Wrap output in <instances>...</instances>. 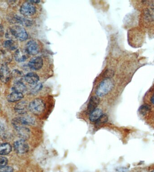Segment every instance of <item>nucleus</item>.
I'll return each instance as SVG.
<instances>
[{"mask_svg":"<svg viewBox=\"0 0 154 172\" xmlns=\"http://www.w3.org/2000/svg\"><path fill=\"white\" fill-rule=\"evenodd\" d=\"M42 88V84H40V83L36 84L35 85V87L32 89V94L36 93H38V92H39L41 89Z\"/></svg>","mask_w":154,"mask_h":172,"instance_id":"24","label":"nucleus"},{"mask_svg":"<svg viewBox=\"0 0 154 172\" xmlns=\"http://www.w3.org/2000/svg\"><path fill=\"white\" fill-rule=\"evenodd\" d=\"M35 122V120L33 117L30 116H25L15 118L12 123L14 127H16L20 125H33Z\"/></svg>","mask_w":154,"mask_h":172,"instance_id":"5","label":"nucleus"},{"mask_svg":"<svg viewBox=\"0 0 154 172\" xmlns=\"http://www.w3.org/2000/svg\"><path fill=\"white\" fill-rule=\"evenodd\" d=\"M15 110L18 114H26L29 110V105L26 102H20L17 104L15 107Z\"/></svg>","mask_w":154,"mask_h":172,"instance_id":"15","label":"nucleus"},{"mask_svg":"<svg viewBox=\"0 0 154 172\" xmlns=\"http://www.w3.org/2000/svg\"><path fill=\"white\" fill-rule=\"evenodd\" d=\"M108 117L106 114H102L101 117L96 121V124L97 125H100L106 123L108 121Z\"/></svg>","mask_w":154,"mask_h":172,"instance_id":"22","label":"nucleus"},{"mask_svg":"<svg viewBox=\"0 0 154 172\" xmlns=\"http://www.w3.org/2000/svg\"><path fill=\"white\" fill-rule=\"evenodd\" d=\"M14 148L16 152L19 154L26 153L29 150V146L25 140H17L14 143Z\"/></svg>","mask_w":154,"mask_h":172,"instance_id":"6","label":"nucleus"},{"mask_svg":"<svg viewBox=\"0 0 154 172\" xmlns=\"http://www.w3.org/2000/svg\"><path fill=\"white\" fill-rule=\"evenodd\" d=\"M114 84L110 79L103 80L97 88L96 94L98 97H102L108 94L113 89Z\"/></svg>","mask_w":154,"mask_h":172,"instance_id":"2","label":"nucleus"},{"mask_svg":"<svg viewBox=\"0 0 154 172\" xmlns=\"http://www.w3.org/2000/svg\"><path fill=\"white\" fill-rule=\"evenodd\" d=\"M12 73L7 65L2 66L0 69V79L2 82L7 83L12 78Z\"/></svg>","mask_w":154,"mask_h":172,"instance_id":"8","label":"nucleus"},{"mask_svg":"<svg viewBox=\"0 0 154 172\" xmlns=\"http://www.w3.org/2000/svg\"><path fill=\"white\" fill-rule=\"evenodd\" d=\"M24 97V95L21 93L13 92L8 96V101L9 102H15L20 101Z\"/></svg>","mask_w":154,"mask_h":172,"instance_id":"19","label":"nucleus"},{"mask_svg":"<svg viewBox=\"0 0 154 172\" xmlns=\"http://www.w3.org/2000/svg\"><path fill=\"white\" fill-rule=\"evenodd\" d=\"M100 98L98 96H93L90 98L88 106V112L90 114L93 110L97 109L100 103Z\"/></svg>","mask_w":154,"mask_h":172,"instance_id":"13","label":"nucleus"},{"mask_svg":"<svg viewBox=\"0 0 154 172\" xmlns=\"http://www.w3.org/2000/svg\"><path fill=\"white\" fill-rule=\"evenodd\" d=\"M43 65V59L40 57H36L29 61L28 66L31 69L38 70L42 68Z\"/></svg>","mask_w":154,"mask_h":172,"instance_id":"7","label":"nucleus"},{"mask_svg":"<svg viewBox=\"0 0 154 172\" xmlns=\"http://www.w3.org/2000/svg\"><path fill=\"white\" fill-rule=\"evenodd\" d=\"M103 114L102 110L100 109H96L91 112L89 116V119L92 122H96Z\"/></svg>","mask_w":154,"mask_h":172,"instance_id":"17","label":"nucleus"},{"mask_svg":"<svg viewBox=\"0 0 154 172\" xmlns=\"http://www.w3.org/2000/svg\"><path fill=\"white\" fill-rule=\"evenodd\" d=\"M4 46L8 51H12L17 49L18 47V43L16 40L10 39L4 42Z\"/></svg>","mask_w":154,"mask_h":172,"instance_id":"16","label":"nucleus"},{"mask_svg":"<svg viewBox=\"0 0 154 172\" xmlns=\"http://www.w3.org/2000/svg\"><path fill=\"white\" fill-rule=\"evenodd\" d=\"M12 91L13 92H17V93H21L26 92L27 91V88L24 83L22 82L15 83L13 88H12Z\"/></svg>","mask_w":154,"mask_h":172,"instance_id":"20","label":"nucleus"},{"mask_svg":"<svg viewBox=\"0 0 154 172\" xmlns=\"http://www.w3.org/2000/svg\"><path fill=\"white\" fill-rule=\"evenodd\" d=\"M12 77L15 83L22 82L23 79H24V75L23 73L17 70H15L12 71Z\"/></svg>","mask_w":154,"mask_h":172,"instance_id":"18","label":"nucleus"},{"mask_svg":"<svg viewBox=\"0 0 154 172\" xmlns=\"http://www.w3.org/2000/svg\"><path fill=\"white\" fill-rule=\"evenodd\" d=\"M151 101L152 103L154 104V94L152 96V98L151 99Z\"/></svg>","mask_w":154,"mask_h":172,"instance_id":"28","label":"nucleus"},{"mask_svg":"<svg viewBox=\"0 0 154 172\" xmlns=\"http://www.w3.org/2000/svg\"><path fill=\"white\" fill-rule=\"evenodd\" d=\"M4 34V28L0 26V37H2Z\"/></svg>","mask_w":154,"mask_h":172,"instance_id":"27","label":"nucleus"},{"mask_svg":"<svg viewBox=\"0 0 154 172\" xmlns=\"http://www.w3.org/2000/svg\"><path fill=\"white\" fill-rule=\"evenodd\" d=\"M12 150L11 145L8 143L0 144V155H6L10 153Z\"/></svg>","mask_w":154,"mask_h":172,"instance_id":"21","label":"nucleus"},{"mask_svg":"<svg viewBox=\"0 0 154 172\" xmlns=\"http://www.w3.org/2000/svg\"><path fill=\"white\" fill-rule=\"evenodd\" d=\"M29 55H36L39 52V46L35 40H31L26 44V49Z\"/></svg>","mask_w":154,"mask_h":172,"instance_id":"10","label":"nucleus"},{"mask_svg":"<svg viewBox=\"0 0 154 172\" xmlns=\"http://www.w3.org/2000/svg\"><path fill=\"white\" fill-rule=\"evenodd\" d=\"M12 53L7 50L0 49V64L2 66L7 65L12 61Z\"/></svg>","mask_w":154,"mask_h":172,"instance_id":"9","label":"nucleus"},{"mask_svg":"<svg viewBox=\"0 0 154 172\" xmlns=\"http://www.w3.org/2000/svg\"></svg>","mask_w":154,"mask_h":172,"instance_id":"29","label":"nucleus"},{"mask_svg":"<svg viewBox=\"0 0 154 172\" xmlns=\"http://www.w3.org/2000/svg\"><path fill=\"white\" fill-rule=\"evenodd\" d=\"M6 35L8 39L12 40L17 39L21 41L26 40L28 38V33L25 29L18 25L11 27Z\"/></svg>","mask_w":154,"mask_h":172,"instance_id":"1","label":"nucleus"},{"mask_svg":"<svg viewBox=\"0 0 154 172\" xmlns=\"http://www.w3.org/2000/svg\"><path fill=\"white\" fill-rule=\"evenodd\" d=\"M150 110H151V107L150 106L148 105H143L140 107L139 111L140 114L144 115L147 114L148 112H149Z\"/></svg>","mask_w":154,"mask_h":172,"instance_id":"23","label":"nucleus"},{"mask_svg":"<svg viewBox=\"0 0 154 172\" xmlns=\"http://www.w3.org/2000/svg\"><path fill=\"white\" fill-rule=\"evenodd\" d=\"M20 12L23 16H31L35 14L36 9L33 3L30 1H28L22 5L20 7Z\"/></svg>","mask_w":154,"mask_h":172,"instance_id":"4","label":"nucleus"},{"mask_svg":"<svg viewBox=\"0 0 154 172\" xmlns=\"http://www.w3.org/2000/svg\"><path fill=\"white\" fill-rule=\"evenodd\" d=\"M45 109V104L41 99H35L29 104V110L35 115H38L42 114Z\"/></svg>","mask_w":154,"mask_h":172,"instance_id":"3","label":"nucleus"},{"mask_svg":"<svg viewBox=\"0 0 154 172\" xmlns=\"http://www.w3.org/2000/svg\"><path fill=\"white\" fill-rule=\"evenodd\" d=\"M25 81L31 85H36L39 80L38 75L35 73H29L24 75Z\"/></svg>","mask_w":154,"mask_h":172,"instance_id":"14","label":"nucleus"},{"mask_svg":"<svg viewBox=\"0 0 154 172\" xmlns=\"http://www.w3.org/2000/svg\"><path fill=\"white\" fill-rule=\"evenodd\" d=\"M13 169L10 166L0 167V172H13Z\"/></svg>","mask_w":154,"mask_h":172,"instance_id":"25","label":"nucleus"},{"mask_svg":"<svg viewBox=\"0 0 154 172\" xmlns=\"http://www.w3.org/2000/svg\"><path fill=\"white\" fill-rule=\"evenodd\" d=\"M29 54L25 49H18L15 53V58L18 62H24L29 57Z\"/></svg>","mask_w":154,"mask_h":172,"instance_id":"12","label":"nucleus"},{"mask_svg":"<svg viewBox=\"0 0 154 172\" xmlns=\"http://www.w3.org/2000/svg\"><path fill=\"white\" fill-rule=\"evenodd\" d=\"M8 163V160L4 157L0 156V167L6 166Z\"/></svg>","mask_w":154,"mask_h":172,"instance_id":"26","label":"nucleus"},{"mask_svg":"<svg viewBox=\"0 0 154 172\" xmlns=\"http://www.w3.org/2000/svg\"><path fill=\"white\" fill-rule=\"evenodd\" d=\"M15 128L17 130L21 139L26 140L30 137V131L28 128L24 126V125L16 126Z\"/></svg>","mask_w":154,"mask_h":172,"instance_id":"11","label":"nucleus"}]
</instances>
